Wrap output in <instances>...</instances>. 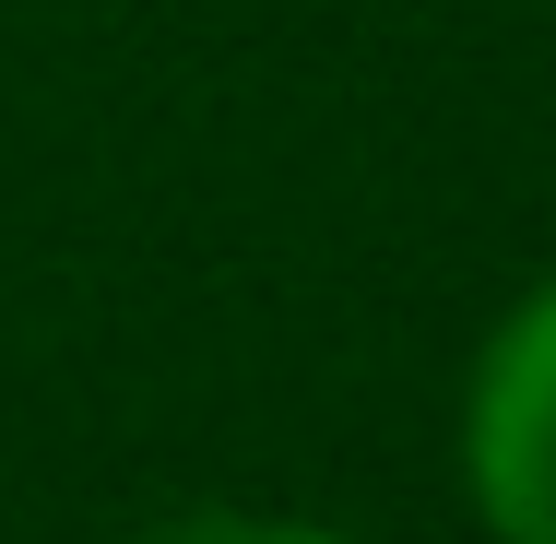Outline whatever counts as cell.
<instances>
[{"instance_id":"obj_1","label":"cell","mask_w":556,"mask_h":544,"mask_svg":"<svg viewBox=\"0 0 556 544\" xmlns=\"http://www.w3.org/2000/svg\"><path fill=\"white\" fill-rule=\"evenodd\" d=\"M462 497L497 544H556V284L485 331L462 379Z\"/></svg>"},{"instance_id":"obj_2","label":"cell","mask_w":556,"mask_h":544,"mask_svg":"<svg viewBox=\"0 0 556 544\" xmlns=\"http://www.w3.org/2000/svg\"><path fill=\"white\" fill-rule=\"evenodd\" d=\"M130 544H355V533L285 521V509H166V521H142Z\"/></svg>"}]
</instances>
